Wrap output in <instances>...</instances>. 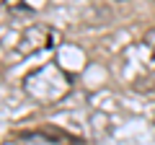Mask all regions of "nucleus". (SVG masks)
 I'll list each match as a JSON object with an SVG mask.
<instances>
[{
	"label": "nucleus",
	"instance_id": "nucleus-3",
	"mask_svg": "<svg viewBox=\"0 0 155 145\" xmlns=\"http://www.w3.org/2000/svg\"><path fill=\"white\" fill-rule=\"evenodd\" d=\"M145 44L150 47V52H153V57H155V29H153V31H147V36H145Z\"/></svg>",
	"mask_w": 155,
	"mask_h": 145
},
{
	"label": "nucleus",
	"instance_id": "nucleus-1",
	"mask_svg": "<svg viewBox=\"0 0 155 145\" xmlns=\"http://www.w3.org/2000/svg\"><path fill=\"white\" fill-rule=\"evenodd\" d=\"M70 83H72L70 75L60 65H44L34 70L31 75H26L23 88L36 104H52V101H60L70 91Z\"/></svg>",
	"mask_w": 155,
	"mask_h": 145
},
{
	"label": "nucleus",
	"instance_id": "nucleus-2",
	"mask_svg": "<svg viewBox=\"0 0 155 145\" xmlns=\"http://www.w3.org/2000/svg\"><path fill=\"white\" fill-rule=\"evenodd\" d=\"M60 39L57 31L52 26H44V23H31L21 31L18 36V44H16V52L18 55H36L41 49H49L54 47V42Z\"/></svg>",
	"mask_w": 155,
	"mask_h": 145
}]
</instances>
